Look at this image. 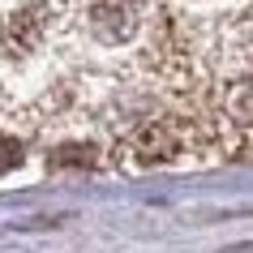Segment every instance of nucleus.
I'll use <instances>...</instances> for the list:
<instances>
[{"label":"nucleus","instance_id":"obj_1","mask_svg":"<svg viewBox=\"0 0 253 253\" xmlns=\"http://www.w3.org/2000/svg\"><path fill=\"white\" fill-rule=\"evenodd\" d=\"M22 163V146H17V137H0V172H9Z\"/></svg>","mask_w":253,"mask_h":253}]
</instances>
